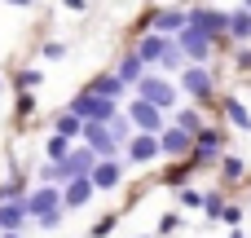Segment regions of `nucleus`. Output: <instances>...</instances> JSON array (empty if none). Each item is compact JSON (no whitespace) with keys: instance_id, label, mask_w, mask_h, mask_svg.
<instances>
[{"instance_id":"1","label":"nucleus","mask_w":251,"mask_h":238,"mask_svg":"<svg viewBox=\"0 0 251 238\" xmlns=\"http://www.w3.org/2000/svg\"><path fill=\"white\" fill-rule=\"evenodd\" d=\"M22 208H26V216H35L40 230H57V225H62V212H66V208H62V190H57L53 181H44L31 199H22Z\"/></svg>"},{"instance_id":"2","label":"nucleus","mask_w":251,"mask_h":238,"mask_svg":"<svg viewBox=\"0 0 251 238\" xmlns=\"http://www.w3.org/2000/svg\"><path fill=\"white\" fill-rule=\"evenodd\" d=\"M66 110H71V115H79L84 124H106V119L119 110V102H110V97H97V93H88V88H84V93H79V97H75Z\"/></svg>"},{"instance_id":"3","label":"nucleus","mask_w":251,"mask_h":238,"mask_svg":"<svg viewBox=\"0 0 251 238\" xmlns=\"http://www.w3.org/2000/svg\"><path fill=\"white\" fill-rule=\"evenodd\" d=\"M137 97L150 102V106H159V110H172V106H176V88H172V79H159L154 71H146V75L137 79Z\"/></svg>"},{"instance_id":"4","label":"nucleus","mask_w":251,"mask_h":238,"mask_svg":"<svg viewBox=\"0 0 251 238\" xmlns=\"http://www.w3.org/2000/svg\"><path fill=\"white\" fill-rule=\"evenodd\" d=\"M172 44H176V49H181V57H190V62H207V57H212V49H216V44H212V35H203V31H199V26H190V22L176 31V40H172Z\"/></svg>"},{"instance_id":"5","label":"nucleus","mask_w":251,"mask_h":238,"mask_svg":"<svg viewBox=\"0 0 251 238\" xmlns=\"http://www.w3.org/2000/svg\"><path fill=\"white\" fill-rule=\"evenodd\" d=\"M79 141H84L97 159H119V146H115V137H110L106 124H79Z\"/></svg>"},{"instance_id":"6","label":"nucleus","mask_w":251,"mask_h":238,"mask_svg":"<svg viewBox=\"0 0 251 238\" xmlns=\"http://www.w3.org/2000/svg\"><path fill=\"white\" fill-rule=\"evenodd\" d=\"M221 159V132L216 128H199L194 141H190V163H212Z\"/></svg>"},{"instance_id":"7","label":"nucleus","mask_w":251,"mask_h":238,"mask_svg":"<svg viewBox=\"0 0 251 238\" xmlns=\"http://www.w3.org/2000/svg\"><path fill=\"white\" fill-rule=\"evenodd\" d=\"M93 181H88V172H79V177H66V190H62V208H71V212H79V208H88L93 203Z\"/></svg>"},{"instance_id":"8","label":"nucleus","mask_w":251,"mask_h":238,"mask_svg":"<svg viewBox=\"0 0 251 238\" xmlns=\"http://www.w3.org/2000/svg\"><path fill=\"white\" fill-rule=\"evenodd\" d=\"M128 119H132V128H137V132H159V128H163V110H159V106H150V102H141V97L128 106Z\"/></svg>"},{"instance_id":"9","label":"nucleus","mask_w":251,"mask_h":238,"mask_svg":"<svg viewBox=\"0 0 251 238\" xmlns=\"http://www.w3.org/2000/svg\"><path fill=\"white\" fill-rule=\"evenodd\" d=\"M88 181H93V190H119V181H124L119 159H97L88 168Z\"/></svg>"},{"instance_id":"10","label":"nucleus","mask_w":251,"mask_h":238,"mask_svg":"<svg viewBox=\"0 0 251 238\" xmlns=\"http://www.w3.org/2000/svg\"><path fill=\"white\" fill-rule=\"evenodd\" d=\"M168 44H172L168 35H159V31H146V35L137 40V49H132V53L141 57V66H159V57L168 53Z\"/></svg>"},{"instance_id":"11","label":"nucleus","mask_w":251,"mask_h":238,"mask_svg":"<svg viewBox=\"0 0 251 238\" xmlns=\"http://www.w3.org/2000/svg\"><path fill=\"white\" fill-rule=\"evenodd\" d=\"M124 150L132 163H150V159H159V132H132Z\"/></svg>"},{"instance_id":"12","label":"nucleus","mask_w":251,"mask_h":238,"mask_svg":"<svg viewBox=\"0 0 251 238\" xmlns=\"http://www.w3.org/2000/svg\"><path fill=\"white\" fill-rule=\"evenodd\" d=\"M181 88H185L190 97H207V93H212V71L199 66V62L185 66V71H181Z\"/></svg>"},{"instance_id":"13","label":"nucleus","mask_w":251,"mask_h":238,"mask_svg":"<svg viewBox=\"0 0 251 238\" xmlns=\"http://www.w3.org/2000/svg\"><path fill=\"white\" fill-rule=\"evenodd\" d=\"M190 132H181V128H159V155H172V159H185L190 155Z\"/></svg>"},{"instance_id":"14","label":"nucleus","mask_w":251,"mask_h":238,"mask_svg":"<svg viewBox=\"0 0 251 238\" xmlns=\"http://www.w3.org/2000/svg\"><path fill=\"white\" fill-rule=\"evenodd\" d=\"M146 26H150V31H159V35L181 31V26H185V9H159L154 18H146Z\"/></svg>"},{"instance_id":"15","label":"nucleus","mask_w":251,"mask_h":238,"mask_svg":"<svg viewBox=\"0 0 251 238\" xmlns=\"http://www.w3.org/2000/svg\"><path fill=\"white\" fill-rule=\"evenodd\" d=\"M221 110H225V119H229L234 128H243V132H251V115H247V106H243L238 97H221Z\"/></svg>"},{"instance_id":"16","label":"nucleus","mask_w":251,"mask_h":238,"mask_svg":"<svg viewBox=\"0 0 251 238\" xmlns=\"http://www.w3.org/2000/svg\"><path fill=\"white\" fill-rule=\"evenodd\" d=\"M225 35H229V40H251V9H234V13H229Z\"/></svg>"},{"instance_id":"17","label":"nucleus","mask_w":251,"mask_h":238,"mask_svg":"<svg viewBox=\"0 0 251 238\" xmlns=\"http://www.w3.org/2000/svg\"><path fill=\"white\" fill-rule=\"evenodd\" d=\"M22 221H26V208H22V199H18V203H0V234H9V230H22Z\"/></svg>"},{"instance_id":"18","label":"nucleus","mask_w":251,"mask_h":238,"mask_svg":"<svg viewBox=\"0 0 251 238\" xmlns=\"http://www.w3.org/2000/svg\"><path fill=\"white\" fill-rule=\"evenodd\" d=\"M124 88H128V84H124V79H115V75H101V79H93V84H88V93L110 97V102H119V97H124Z\"/></svg>"},{"instance_id":"19","label":"nucleus","mask_w":251,"mask_h":238,"mask_svg":"<svg viewBox=\"0 0 251 238\" xmlns=\"http://www.w3.org/2000/svg\"><path fill=\"white\" fill-rule=\"evenodd\" d=\"M79 115H71V110H62V115H53V132L57 137H66V141H79Z\"/></svg>"},{"instance_id":"20","label":"nucleus","mask_w":251,"mask_h":238,"mask_svg":"<svg viewBox=\"0 0 251 238\" xmlns=\"http://www.w3.org/2000/svg\"><path fill=\"white\" fill-rule=\"evenodd\" d=\"M141 75H146V66H141V57H137V53H128V57L119 62V71H115V79H124V84H137Z\"/></svg>"},{"instance_id":"21","label":"nucleus","mask_w":251,"mask_h":238,"mask_svg":"<svg viewBox=\"0 0 251 238\" xmlns=\"http://www.w3.org/2000/svg\"><path fill=\"white\" fill-rule=\"evenodd\" d=\"M106 128H110V137H115V146L124 150V146H128V137H132V124L124 119V110H115V115L106 119Z\"/></svg>"},{"instance_id":"22","label":"nucleus","mask_w":251,"mask_h":238,"mask_svg":"<svg viewBox=\"0 0 251 238\" xmlns=\"http://www.w3.org/2000/svg\"><path fill=\"white\" fill-rule=\"evenodd\" d=\"M40 84H44V71H35V66H26V71L13 75V88H18V93H31V88H40Z\"/></svg>"},{"instance_id":"23","label":"nucleus","mask_w":251,"mask_h":238,"mask_svg":"<svg viewBox=\"0 0 251 238\" xmlns=\"http://www.w3.org/2000/svg\"><path fill=\"white\" fill-rule=\"evenodd\" d=\"M66 150H71V141H66V137H57V132H53V137L44 141V159H49V163L66 159Z\"/></svg>"},{"instance_id":"24","label":"nucleus","mask_w":251,"mask_h":238,"mask_svg":"<svg viewBox=\"0 0 251 238\" xmlns=\"http://www.w3.org/2000/svg\"><path fill=\"white\" fill-rule=\"evenodd\" d=\"M172 128H181V132H190V137H194V132L203 128V119H199V110L190 106V110H181V115H176V124H172Z\"/></svg>"},{"instance_id":"25","label":"nucleus","mask_w":251,"mask_h":238,"mask_svg":"<svg viewBox=\"0 0 251 238\" xmlns=\"http://www.w3.org/2000/svg\"><path fill=\"white\" fill-rule=\"evenodd\" d=\"M221 208H225V199H221V190H212V194H203V212H207L212 221L221 216Z\"/></svg>"},{"instance_id":"26","label":"nucleus","mask_w":251,"mask_h":238,"mask_svg":"<svg viewBox=\"0 0 251 238\" xmlns=\"http://www.w3.org/2000/svg\"><path fill=\"white\" fill-rule=\"evenodd\" d=\"M216 221H225V225H229V230H238V225H243V208H234V203H225V208H221V216H216Z\"/></svg>"},{"instance_id":"27","label":"nucleus","mask_w":251,"mask_h":238,"mask_svg":"<svg viewBox=\"0 0 251 238\" xmlns=\"http://www.w3.org/2000/svg\"><path fill=\"white\" fill-rule=\"evenodd\" d=\"M18 199H22V181L13 177V181H4V185H0V203H18Z\"/></svg>"},{"instance_id":"28","label":"nucleus","mask_w":251,"mask_h":238,"mask_svg":"<svg viewBox=\"0 0 251 238\" xmlns=\"http://www.w3.org/2000/svg\"><path fill=\"white\" fill-rule=\"evenodd\" d=\"M176 199H181V208H203V194H199V190H185V185H176Z\"/></svg>"},{"instance_id":"29","label":"nucleus","mask_w":251,"mask_h":238,"mask_svg":"<svg viewBox=\"0 0 251 238\" xmlns=\"http://www.w3.org/2000/svg\"><path fill=\"white\" fill-rule=\"evenodd\" d=\"M176 230H181V212H168V216L159 221V234H154V238H163V234H176Z\"/></svg>"},{"instance_id":"30","label":"nucleus","mask_w":251,"mask_h":238,"mask_svg":"<svg viewBox=\"0 0 251 238\" xmlns=\"http://www.w3.org/2000/svg\"><path fill=\"white\" fill-rule=\"evenodd\" d=\"M221 172L234 181V177H243V159H221Z\"/></svg>"},{"instance_id":"31","label":"nucleus","mask_w":251,"mask_h":238,"mask_svg":"<svg viewBox=\"0 0 251 238\" xmlns=\"http://www.w3.org/2000/svg\"><path fill=\"white\" fill-rule=\"evenodd\" d=\"M159 66H181V49H176V44H168V53L159 57Z\"/></svg>"},{"instance_id":"32","label":"nucleus","mask_w":251,"mask_h":238,"mask_svg":"<svg viewBox=\"0 0 251 238\" xmlns=\"http://www.w3.org/2000/svg\"><path fill=\"white\" fill-rule=\"evenodd\" d=\"M110 230H115V216H101V221L93 225V238H106Z\"/></svg>"},{"instance_id":"33","label":"nucleus","mask_w":251,"mask_h":238,"mask_svg":"<svg viewBox=\"0 0 251 238\" xmlns=\"http://www.w3.org/2000/svg\"><path fill=\"white\" fill-rule=\"evenodd\" d=\"M44 57H66V44H44Z\"/></svg>"},{"instance_id":"34","label":"nucleus","mask_w":251,"mask_h":238,"mask_svg":"<svg viewBox=\"0 0 251 238\" xmlns=\"http://www.w3.org/2000/svg\"><path fill=\"white\" fill-rule=\"evenodd\" d=\"M31 110H35V102H31V97L22 93V97H18V115H31Z\"/></svg>"},{"instance_id":"35","label":"nucleus","mask_w":251,"mask_h":238,"mask_svg":"<svg viewBox=\"0 0 251 238\" xmlns=\"http://www.w3.org/2000/svg\"><path fill=\"white\" fill-rule=\"evenodd\" d=\"M62 4H66V9H75V13H84V9H88V0H62Z\"/></svg>"},{"instance_id":"36","label":"nucleus","mask_w":251,"mask_h":238,"mask_svg":"<svg viewBox=\"0 0 251 238\" xmlns=\"http://www.w3.org/2000/svg\"><path fill=\"white\" fill-rule=\"evenodd\" d=\"M238 66H251V49H243V53H238Z\"/></svg>"},{"instance_id":"37","label":"nucleus","mask_w":251,"mask_h":238,"mask_svg":"<svg viewBox=\"0 0 251 238\" xmlns=\"http://www.w3.org/2000/svg\"><path fill=\"white\" fill-rule=\"evenodd\" d=\"M9 4H18V9H26V4H31V0H9Z\"/></svg>"},{"instance_id":"38","label":"nucleus","mask_w":251,"mask_h":238,"mask_svg":"<svg viewBox=\"0 0 251 238\" xmlns=\"http://www.w3.org/2000/svg\"><path fill=\"white\" fill-rule=\"evenodd\" d=\"M0 238H22V234H18V230H9V234H0Z\"/></svg>"},{"instance_id":"39","label":"nucleus","mask_w":251,"mask_h":238,"mask_svg":"<svg viewBox=\"0 0 251 238\" xmlns=\"http://www.w3.org/2000/svg\"><path fill=\"white\" fill-rule=\"evenodd\" d=\"M243 9H251V0H243Z\"/></svg>"},{"instance_id":"40","label":"nucleus","mask_w":251,"mask_h":238,"mask_svg":"<svg viewBox=\"0 0 251 238\" xmlns=\"http://www.w3.org/2000/svg\"><path fill=\"white\" fill-rule=\"evenodd\" d=\"M229 238H243V234H238V230H234V234H229Z\"/></svg>"},{"instance_id":"41","label":"nucleus","mask_w":251,"mask_h":238,"mask_svg":"<svg viewBox=\"0 0 251 238\" xmlns=\"http://www.w3.org/2000/svg\"><path fill=\"white\" fill-rule=\"evenodd\" d=\"M137 238H154V234H137Z\"/></svg>"},{"instance_id":"42","label":"nucleus","mask_w":251,"mask_h":238,"mask_svg":"<svg viewBox=\"0 0 251 238\" xmlns=\"http://www.w3.org/2000/svg\"><path fill=\"white\" fill-rule=\"evenodd\" d=\"M0 88H4V84H0Z\"/></svg>"}]
</instances>
